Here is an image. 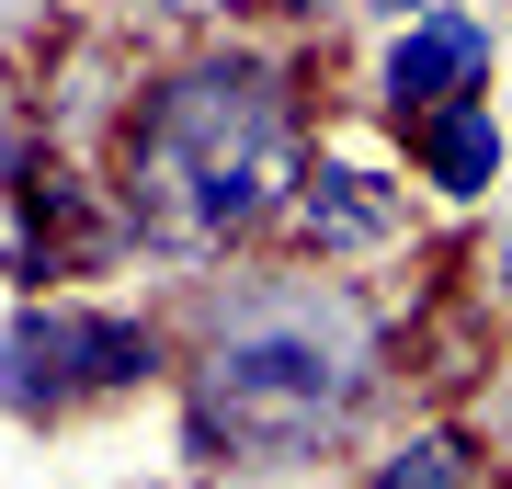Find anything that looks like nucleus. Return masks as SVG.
Returning <instances> with one entry per match:
<instances>
[{"label": "nucleus", "mask_w": 512, "mask_h": 489, "mask_svg": "<svg viewBox=\"0 0 512 489\" xmlns=\"http://www.w3.org/2000/svg\"><path fill=\"white\" fill-rule=\"evenodd\" d=\"M137 217L171 251H217L228 228H251L285 182V91L262 69H183L171 91H148L137 114Z\"/></svg>", "instance_id": "f257e3e1"}, {"label": "nucleus", "mask_w": 512, "mask_h": 489, "mask_svg": "<svg viewBox=\"0 0 512 489\" xmlns=\"http://www.w3.org/2000/svg\"><path fill=\"white\" fill-rule=\"evenodd\" d=\"M365 353L376 342L353 296H251L194 364V433L239 455H308L319 433H342Z\"/></svg>", "instance_id": "f03ea898"}, {"label": "nucleus", "mask_w": 512, "mask_h": 489, "mask_svg": "<svg viewBox=\"0 0 512 489\" xmlns=\"http://www.w3.org/2000/svg\"><path fill=\"white\" fill-rule=\"evenodd\" d=\"M46 364V410L80 399V387H137L148 376V330L137 319H92V308H46L12 330V376Z\"/></svg>", "instance_id": "7ed1b4c3"}, {"label": "nucleus", "mask_w": 512, "mask_h": 489, "mask_svg": "<svg viewBox=\"0 0 512 489\" xmlns=\"http://www.w3.org/2000/svg\"><path fill=\"white\" fill-rule=\"evenodd\" d=\"M490 80V35H478L467 12H421L399 46H387V69H376V91H387V114L399 126H421V114H444V103H467V91Z\"/></svg>", "instance_id": "20e7f679"}, {"label": "nucleus", "mask_w": 512, "mask_h": 489, "mask_svg": "<svg viewBox=\"0 0 512 489\" xmlns=\"http://www.w3.org/2000/svg\"><path fill=\"white\" fill-rule=\"evenodd\" d=\"M410 148H421V182H433V194H490L501 182V114L478 103V91L444 103V114H421Z\"/></svg>", "instance_id": "39448f33"}, {"label": "nucleus", "mask_w": 512, "mask_h": 489, "mask_svg": "<svg viewBox=\"0 0 512 489\" xmlns=\"http://www.w3.org/2000/svg\"><path fill=\"white\" fill-rule=\"evenodd\" d=\"M296 228H308L319 251H376V239H399V194H387L376 171H308Z\"/></svg>", "instance_id": "423d86ee"}, {"label": "nucleus", "mask_w": 512, "mask_h": 489, "mask_svg": "<svg viewBox=\"0 0 512 489\" xmlns=\"http://www.w3.org/2000/svg\"><path fill=\"white\" fill-rule=\"evenodd\" d=\"M376 489H478V467H467V444H410V455H387L376 467Z\"/></svg>", "instance_id": "0eeeda50"}, {"label": "nucleus", "mask_w": 512, "mask_h": 489, "mask_svg": "<svg viewBox=\"0 0 512 489\" xmlns=\"http://www.w3.org/2000/svg\"><path fill=\"white\" fill-rule=\"evenodd\" d=\"M296 12H342V0H296Z\"/></svg>", "instance_id": "6e6552de"}, {"label": "nucleus", "mask_w": 512, "mask_h": 489, "mask_svg": "<svg viewBox=\"0 0 512 489\" xmlns=\"http://www.w3.org/2000/svg\"><path fill=\"white\" fill-rule=\"evenodd\" d=\"M501 296H512V251H501Z\"/></svg>", "instance_id": "1a4fd4ad"}]
</instances>
